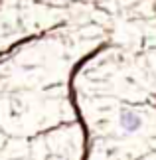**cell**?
I'll use <instances>...</instances> for the list:
<instances>
[{
  "instance_id": "6da1fadb",
  "label": "cell",
  "mask_w": 156,
  "mask_h": 160,
  "mask_svg": "<svg viewBox=\"0 0 156 160\" xmlns=\"http://www.w3.org/2000/svg\"><path fill=\"white\" fill-rule=\"evenodd\" d=\"M118 125L124 132L133 134V132H138L142 128V117L133 109H123L121 111V119H118Z\"/></svg>"
}]
</instances>
